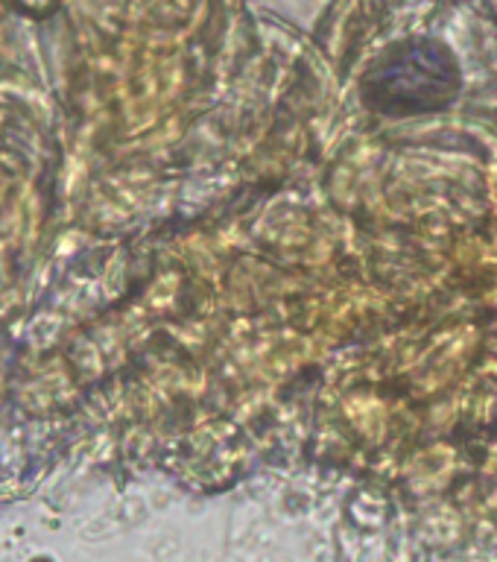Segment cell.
<instances>
[{"label": "cell", "mask_w": 497, "mask_h": 562, "mask_svg": "<svg viewBox=\"0 0 497 562\" xmlns=\"http://www.w3.org/2000/svg\"><path fill=\"white\" fill-rule=\"evenodd\" d=\"M460 91V68L445 44L430 38L395 44L363 79V97L375 112L416 114L442 109Z\"/></svg>", "instance_id": "6da1fadb"}]
</instances>
